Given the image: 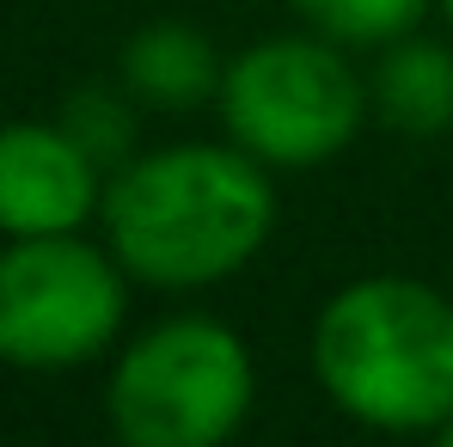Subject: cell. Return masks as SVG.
I'll return each instance as SVG.
<instances>
[{
	"instance_id": "6da1fadb",
	"label": "cell",
	"mask_w": 453,
	"mask_h": 447,
	"mask_svg": "<svg viewBox=\"0 0 453 447\" xmlns=\"http://www.w3.org/2000/svg\"><path fill=\"white\" fill-rule=\"evenodd\" d=\"M98 227L129 282L203 295L233 282L276 233V172L233 142L129 153L104 178Z\"/></svg>"
},
{
	"instance_id": "7a4b0ae2",
	"label": "cell",
	"mask_w": 453,
	"mask_h": 447,
	"mask_svg": "<svg viewBox=\"0 0 453 447\" xmlns=\"http://www.w3.org/2000/svg\"><path fill=\"white\" fill-rule=\"evenodd\" d=\"M312 380L374 435H435L453 417V300L423 276H356L312 312Z\"/></svg>"
},
{
	"instance_id": "3957f363",
	"label": "cell",
	"mask_w": 453,
	"mask_h": 447,
	"mask_svg": "<svg viewBox=\"0 0 453 447\" xmlns=\"http://www.w3.org/2000/svg\"><path fill=\"white\" fill-rule=\"evenodd\" d=\"M215 111L226 142L270 172H319L337 153H349L362 123H374L356 50L306 25L257 37L239 56H226Z\"/></svg>"
},
{
	"instance_id": "277c9868",
	"label": "cell",
	"mask_w": 453,
	"mask_h": 447,
	"mask_svg": "<svg viewBox=\"0 0 453 447\" xmlns=\"http://www.w3.org/2000/svg\"><path fill=\"white\" fill-rule=\"evenodd\" d=\"M257 362L215 312H165L142 325L104 374L111 435L129 447H221L245 429Z\"/></svg>"
},
{
	"instance_id": "5b68a950",
	"label": "cell",
	"mask_w": 453,
	"mask_h": 447,
	"mask_svg": "<svg viewBox=\"0 0 453 447\" xmlns=\"http://www.w3.org/2000/svg\"><path fill=\"white\" fill-rule=\"evenodd\" d=\"M129 289L104 239H0V368L74 374L104 362L123 337Z\"/></svg>"
},
{
	"instance_id": "8992f818",
	"label": "cell",
	"mask_w": 453,
	"mask_h": 447,
	"mask_svg": "<svg viewBox=\"0 0 453 447\" xmlns=\"http://www.w3.org/2000/svg\"><path fill=\"white\" fill-rule=\"evenodd\" d=\"M104 166L68 135V123H0V239L86 233L104 203Z\"/></svg>"
},
{
	"instance_id": "52a82bcc",
	"label": "cell",
	"mask_w": 453,
	"mask_h": 447,
	"mask_svg": "<svg viewBox=\"0 0 453 447\" xmlns=\"http://www.w3.org/2000/svg\"><path fill=\"white\" fill-rule=\"evenodd\" d=\"M221 50L209 43V31L184 25V19H153L142 25L123 50H117V80L142 111H203L221 92Z\"/></svg>"
},
{
	"instance_id": "ba28073f",
	"label": "cell",
	"mask_w": 453,
	"mask_h": 447,
	"mask_svg": "<svg viewBox=\"0 0 453 447\" xmlns=\"http://www.w3.org/2000/svg\"><path fill=\"white\" fill-rule=\"evenodd\" d=\"M368 111L392 135H448L453 129V43L404 31L368 62Z\"/></svg>"
},
{
	"instance_id": "9c48e42d",
	"label": "cell",
	"mask_w": 453,
	"mask_h": 447,
	"mask_svg": "<svg viewBox=\"0 0 453 447\" xmlns=\"http://www.w3.org/2000/svg\"><path fill=\"white\" fill-rule=\"evenodd\" d=\"M295 19L306 31L343 43V50H368L374 56L380 43L404 37V31H423V19L435 12V0H288Z\"/></svg>"
},
{
	"instance_id": "30bf717a",
	"label": "cell",
	"mask_w": 453,
	"mask_h": 447,
	"mask_svg": "<svg viewBox=\"0 0 453 447\" xmlns=\"http://www.w3.org/2000/svg\"><path fill=\"white\" fill-rule=\"evenodd\" d=\"M135 98L123 92V80L117 86H80L74 98H68V111H62V123H68V135H74L80 148L92 153L104 172H117L135 148Z\"/></svg>"
},
{
	"instance_id": "8fae6325",
	"label": "cell",
	"mask_w": 453,
	"mask_h": 447,
	"mask_svg": "<svg viewBox=\"0 0 453 447\" xmlns=\"http://www.w3.org/2000/svg\"><path fill=\"white\" fill-rule=\"evenodd\" d=\"M435 12H441V25H448V37H453V0H435Z\"/></svg>"
},
{
	"instance_id": "7c38bea8",
	"label": "cell",
	"mask_w": 453,
	"mask_h": 447,
	"mask_svg": "<svg viewBox=\"0 0 453 447\" xmlns=\"http://www.w3.org/2000/svg\"><path fill=\"white\" fill-rule=\"evenodd\" d=\"M435 442H441V447H453V417L441 423V429H435Z\"/></svg>"
}]
</instances>
